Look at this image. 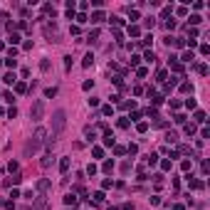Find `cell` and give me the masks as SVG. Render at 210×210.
Here are the masks:
<instances>
[{
  "instance_id": "7",
  "label": "cell",
  "mask_w": 210,
  "mask_h": 210,
  "mask_svg": "<svg viewBox=\"0 0 210 210\" xmlns=\"http://www.w3.org/2000/svg\"><path fill=\"white\" fill-rule=\"evenodd\" d=\"M3 82H7V84H15V82H18V77H15V72H7L5 77H3Z\"/></svg>"
},
{
  "instance_id": "23",
  "label": "cell",
  "mask_w": 210,
  "mask_h": 210,
  "mask_svg": "<svg viewBox=\"0 0 210 210\" xmlns=\"http://www.w3.org/2000/svg\"><path fill=\"white\" fill-rule=\"evenodd\" d=\"M180 92H193V86L188 84V82H183V84H180Z\"/></svg>"
},
{
  "instance_id": "9",
  "label": "cell",
  "mask_w": 210,
  "mask_h": 210,
  "mask_svg": "<svg viewBox=\"0 0 210 210\" xmlns=\"http://www.w3.org/2000/svg\"><path fill=\"white\" fill-rule=\"evenodd\" d=\"M59 171H62V173L69 171V158H62V161H59Z\"/></svg>"
},
{
  "instance_id": "39",
  "label": "cell",
  "mask_w": 210,
  "mask_h": 210,
  "mask_svg": "<svg viewBox=\"0 0 210 210\" xmlns=\"http://www.w3.org/2000/svg\"><path fill=\"white\" fill-rule=\"evenodd\" d=\"M161 168L163 171H171V161H161Z\"/></svg>"
},
{
  "instance_id": "33",
  "label": "cell",
  "mask_w": 210,
  "mask_h": 210,
  "mask_svg": "<svg viewBox=\"0 0 210 210\" xmlns=\"http://www.w3.org/2000/svg\"><path fill=\"white\" fill-rule=\"evenodd\" d=\"M86 173H89V176H94V173H97V166H94V163H89V166H86Z\"/></svg>"
},
{
  "instance_id": "27",
  "label": "cell",
  "mask_w": 210,
  "mask_h": 210,
  "mask_svg": "<svg viewBox=\"0 0 210 210\" xmlns=\"http://www.w3.org/2000/svg\"><path fill=\"white\" fill-rule=\"evenodd\" d=\"M42 10H45V12H47V15H52V18H55V7H52V5H45V7H42Z\"/></svg>"
},
{
  "instance_id": "24",
  "label": "cell",
  "mask_w": 210,
  "mask_h": 210,
  "mask_svg": "<svg viewBox=\"0 0 210 210\" xmlns=\"http://www.w3.org/2000/svg\"><path fill=\"white\" fill-rule=\"evenodd\" d=\"M55 94H57V89H55V86H49L47 92H45V97H49V99H52V97H55Z\"/></svg>"
},
{
  "instance_id": "36",
  "label": "cell",
  "mask_w": 210,
  "mask_h": 210,
  "mask_svg": "<svg viewBox=\"0 0 210 210\" xmlns=\"http://www.w3.org/2000/svg\"><path fill=\"white\" fill-rule=\"evenodd\" d=\"M200 20H203V18H200V15H190V25H198V22H200Z\"/></svg>"
},
{
  "instance_id": "11",
  "label": "cell",
  "mask_w": 210,
  "mask_h": 210,
  "mask_svg": "<svg viewBox=\"0 0 210 210\" xmlns=\"http://www.w3.org/2000/svg\"><path fill=\"white\" fill-rule=\"evenodd\" d=\"M45 136H47V131H45V129H37L35 131V138H40V141H45Z\"/></svg>"
},
{
  "instance_id": "37",
  "label": "cell",
  "mask_w": 210,
  "mask_h": 210,
  "mask_svg": "<svg viewBox=\"0 0 210 210\" xmlns=\"http://www.w3.org/2000/svg\"><path fill=\"white\" fill-rule=\"evenodd\" d=\"M185 106L188 109H195V99H185Z\"/></svg>"
},
{
  "instance_id": "44",
  "label": "cell",
  "mask_w": 210,
  "mask_h": 210,
  "mask_svg": "<svg viewBox=\"0 0 210 210\" xmlns=\"http://www.w3.org/2000/svg\"><path fill=\"white\" fill-rule=\"evenodd\" d=\"M0 62H3V59H0Z\"/></svg>"
},
{
  "instance_id": "42",
  "label": "cell",
  "mask_w": 210,
  "mask_h": 210,
  "mask_svg": "<svg viewBox=\"0 0 210 210\" xmlns=\"http://www.w3.org/2000/svg\"><path fill=\"white\" fill-rule=\"evenodd\" d=\"M173 210H185V208H183V205L178 203V205H173Z\"/></svg>"
},
{
  "instance_id": "38",
  "label": "cell",
  "mask_w": 210,
  "mask_h": 210,
  "mask_svg": "<svg viewBox=\"0 0 210 210\" xmlns=\"http://www.w3.org/2000/svg\"><path fill=\"white\" fill-rule=\"evenodd\" d=\"M129 126V119H119V129H126Z\"/></svg>"
},
{
  "instance_id": "34",
  "label": "cell",
  "mask_w": 210,
  "mask_h": 210,
  "mask_svg": "<svg viewBox=\"0 0 210 210\" xmlns=\"http://www.w3.org/2000/svg\"><path fill=\"white\" fill-rule=\"evenodd\" d=\"M143 59H146V62H153L156 55H153V52H146V55H143Z\"/></svg>"
},
{
  "instance_id": "14",
  "label": "cell",
  "mask_w": 210,
  "mask_h": 210,
  "mask_svg": "<svg viewBox=\"0 0 210 210\" xmlns=\"http://www.w3.org/2000/svg\"><path fill=\"white\" fill-rule=\"evenodd\" d=\"M101 20H104V12H94L92 15V22H101Z\"/></svg>"
},
{
  "instance_id": "32",
  "label": "cell",
  "mask_w": 210,
  "mask_h": 210,
  "mask_svg": "<svg viewBox=\"0 0 210 210\" xmlns=\"http://www.w3.org/2000/svg\"><path fill=\"white\" fill-rule=\"evenodd\" d=\"M129 153H131V156L138 153V146H136V143H129Z\"/></svg>"
},
{
  "instance_id": "41",
  "label": "cell",
  "mask_w": 210,
  "mask_h": 210,
  "mask_svg": "<svg viewBox=\"0 0 210 210\" xmlns=\"http://www.w3.org/2000/svg\"><path fill=\"white\" fill-rule=\"evenodd\" d=\"M176 27V20H166V30H173Z\"/></svg>"
},
{
  "instance_id": "8",
  "label": "cell",
  "mask_w": 210,
  "mask_h": 210,
  "mask_svg": "<svg viewBox=\"0 0 210 210\" xmlns=\"http://www.w3.org/2000/svg\"><path fill=\"white\" fill-rule=\"evenodd\" d=\"M166 141L168 143H176V141H178V134H176V131H168V134H166Z\"/></svg>"
},
{
  "instance_id": "25",
  "label": "cell",
  "mask_w": 210,
  "mask_h": 210,
  "mask_svg": "<svg viewBox=\"0 0 210 210\" xmlns=\"http://www.w3.org/2000/svg\"><path fill=\"white\" fill-rule=\"evenodd\" d=\"M7 116L15 119V116H18V109H15V106H10V109H7Z\"/></svg>"
},
{
  "instance_id": "5",
  "label": "cell",
  "mask_w": 210,
  "mask_h": 210,
  "mask_svg": "<svg viewBox=\"0 0 210 210\" xmlns=\"http://www.w3.org/2000/svg\"><path fill=\"white\" fill-rule=\"evenodd\" d=\"M37 190H40V195H45V193L49 190V180L42 178V180H37Z\"/></svg>"
},
{
  "instance_id": "19",
  "label": "cell",
  "mask_w": 210,
  "mask_h": 210,
  "mask_svg": "<svg viewBox=\"0 0 210 210\" xmlns=\"http://www.w3.org/2000/svg\"><path fill=\"white\" fill-rule=\"evenodd\" d=\"M190 188H195V190H200V188H203V180H190Z\"/></svg>"
},
{
  "instance_id": "13",
  "label": "cell",
  "mask_w": 210,
  "mask_h": 210,
  "mask_svg": "<svg viewBox=\"0 0 210 210\" xmlns=\"http://www.w3.org/2000/svg\"><path fill=\"white\" fill-rule=\"evenodd\" d=\"M94 203H104V193H101V190L94 193Z\"/></svg>"
},
{
  "instance_id": "16",
  "label": "cell",
  "mask_w": 210,
  "mask_h": 210,
  "mask_svg": "<svg viewBox=\"0 0 210 210\" xmlns=\"http://www.w3.org/2000/svg\"><path fill=\"white\" fill-rule=\"evenodd\" d=\"M195 121L198 124H205V114H203V111H195Z\"/></svg>"
},
{
  "instance_id": "31",
  "label": "cell",
  "mask_w": 210,
  "mask_h": 210,
  "mask_svg": "<svg viewBox=\"0 0 210 210\" xmlns=\"http://www.w3.org/2000/svg\"><path fill=\"white\" fill-rule=\"evenodd\" d=\"M136 129H138V131H141V134H143V131L148 129V124H146V121H138V126H136Z\"/></svg>"
},
{
  "instance_id": "6",
  "label": "cell",
  "mask_w": 210,
  "mask_h": 210,
  "mask_svg": "<svg viewBox=\"0 0 210 210\" xmlns=\"http://www.w3.org/2000/svg\"><path fill=\"white\" fill-rule=\"evenodd\" d=\"M64 205H72V208H77V205H79V200H77V198H74L72 193H69V195L64 198Z\"/></svg>"
},
{
  "instance_id": "1",
  "label": "cell",
  "mask_w": 210,
  "mask_h": 210,
  "mask_svg": "<svg viewBox=\"0 0 210 210\" xmlns=\"http://www.w3.org/2000/svg\"><path fill=\"white\" fill-rule=\"evenodd\" d=\"M64 124H67V114H64V109H57L55 114H52V141H49V146H52V143H55V138L62 134Z\"/></svg>"
},
{
  "instance_id": "4",
  "label": "cell",
  "mask_w": 210,
  "mask_h": 210,
  "mask_svg": "<svg viewBox=\"0 0 210 210\" xmlns=\"http://www.w3.org/2000/svg\"><path fill=\"white\" fill-rule=\"evenodd\" d=\"M45 35L52 37V42H59V32H57V22H47L45 25Z\"/></svg>"
},
{
  "instance_id": "26",
  "label": "cell",
  "mask_w": 210,
  "mask_h": 210,
  "mask_svg": "<svg viewBox=\"0 0 210 210\" xmlns=\"http://www.w3.org/2000/svg\"><path fill=\"white\" fill-rule=\"evenodd\" d=\"M148 163H151V166H156V163H158V156L151 153V156H148Z\"/></svg>"
},
{
  "instance_id": "15",
  "label": "cell",
  "mask_w": 210,
  "mask_h": 210,
  "mask_svg": "<svg viewBox=\"0 0 210 210\" xmlns=\"http://www.w3.org/2000/svg\"><path fill=\"white\" fill-rule=\"evenodd\" d=\"M5 64H7V67H15V64H18V59H15V57H5Z\"/></svg>"
},
{
  "instance_id": "12",
  "label": "cell",
  "mask_w": 210,
  "mask_h": 210,
  "mask_svg": "<svg viewBox=\"0 0 210 210\" xmlns=\"http://www.w3.org/2000/svg\"><path fill=\"white\" fill-rule=\"evenodd\" d=\"M104 146H114V134H106L104 136Z\"/></svg>"
},
{
  "instance_id": "22",
  "label": "cell",
  "mask_w": 210,
  "mask_h": 210,
  "mask_svg": "<svg viewBox=\"0 0 210 210\" xmlns=\"http://www.w3.org/2000/svg\"><path fill=\"white\" fill-rule=\"evenodd\" d=\"M173 121H176V124H185V116H183V114H176V116H173Z\"/></svg>"
},
{
  "instance_id": "17",
  "label": "cell",
  "mask_w": 210,
  "mask_h": 210,
  "mask_svg": "<svg viewBox=\"0 0 210 210\" xmlns=\"http://www.w3.org/2000/svg\"><path fill=\"white\" fill-rule=\"evenodd\" d=\"M185 134H188V136L195 134V124H188V126H185Z\"/></svg>"
},
{
  "instance_id": "28",
  "label": "cell",
  "mask_w": 210,
  "mask_h": 210,
  "mask_svg": "<svg viewBox=\"0 0 210 210\" xmlns=\"http://www.w3.org/2000/svg\"><path fill=\"white\" fill-rule=\"evenodd\" d=\"M10 42H12V45L20 42V35H18V32H12V35H10Z\"/></svg>"
},
{
  "instance_id": "3",
  "label": "cell",
  "mask_w": 210,
  "mask_h": 210,
  "mask_svg": "<svg viewBox=\"0 0 210 210\" xmlns=\"http://www.w3.org/2000/svg\"><path fill=\"white\" fill-rule=\"evenodd\" d=\"M40 146H42V141H40V138H35V136H32L30 141L25 143V156H32V153H37V151H40Z\"/></svg>"
},
{
  "instance_id": "20",
  "label": "cell",
  "mask_w": 210,
  "mask_h": 210,
  "mask_svg": "<svg viewBox=\"0 0 210 210\" xmlns=\"http://www.w3.org/2000/svg\"><path fill=\"white\" fill-rule=\"evenodd\" d=\"M97 37H99V30H92L89 32V42H97Z\"/></svg>"
},
{
  "instance_id": "35",
  "label": "cell",
  "mask_w": 210,
  "mask_h": 210,
  "mask_svg": "<svg viewBox=\"0 0 210 210\" xmlns=\"http://www.w3.org/2000/svg\"><path fill=\"white\" fill-rule=\"evenodd\" d=\"M49 163H52V156H45V158H42V168H47Z\"/></svg>"
},
{
  "instance_id": "30",
  "label": "cell",
  "mask_w": 210,
  "mask_h": 210,
  "mask_svg": "<svg viewBox=\"0 0 210 210\" xmlns=\"http://www.w3.org/2000/svg\"><path fill=\"white\" fill-rule=\"evenodd\" d=\"M15 89H18V92L22 94V92H25V82H15Z\"/></svg>"
},
{
  "instance_id": "10",
  "label": "cell",
  "mask_w": 210,
  "mask_h": 210,
  "mask_svg": "<svg viewBox=\"0 0 210 210\" xmlns=\"http://www.w3.org/2000/svg\"><path fill=\"white\" fill-rule=\"evenodd\" d=\"M101 171H104V173H111V171H114V161H106L104 166H101Z\"/></svg>"
},
{
  "instance_id": "40",
  "label": "cell",
  "mask_w": 210,
  "mask_h": 210,
  "mask_svg": "<svg viewBox=\"0 0 210 210\" xmlns=\"http://www.w3.org/2000/svg\"><path fill=\"white\" fill-rule=\"evenodd\" d=\"M198 72H200V74H208V64H198Z\"/></svg>"
},
{
  "instance_id": "18",
  "label": "cell",
  "mask_w": 210,
  "mask_h": 210,
  "mask_svg": "<svg viewBox=\"0 0 210 210\" xmlns=\"http://www.w3.org/2000/svg\"><path fill=\"white\" fill-rule=\"evenodd\" d=\"M92 153H94V158H101V156H104V148H99V146H97Z\"/></svg>"
},
{
  "instance_id": "2",
  "label": "cell",
  "mask_w": 210,
  "mask_h": 210,
  "mask_svg": "<svg viewBox=\"0 0 210 210\" xmlns=\"http://www.w3.org/2000/svg\"><path fill=\"white\" fill-rule=\"evenodd\" d=\"M30 116H32V121H42V116H45V101H42V99H37L35 104H32Z\"/></svg>"
},
{
  "instance_id": "29",
  "label": "cell",
  "mask_w": 210,
  "mask_h": 210,
  "mask_svg": "<svg viewBox=\"0 0 210 210\" xmlns=\"http://www.w3.org/2000/svg\"><path fill=\"white\" fill-rule=\"evenodd\" d=\"M92 62H94V57H92V55H86V57H84V62H82V64H84V67H89V64H92Z\"/></svg>"
},
{
  "instance_id": "21",
  "label": "cell",
  "mask_w": 210,
  "mask_h": 210,
  "mask_svg": "<svg viewBox=\"0 0 210 210\" xmlns=\"http://www.w3.org/2000/svg\"><path fill=\"white\" fill-rule=\"evenodd\" d=\"M183 62H193V52H183V57H180Z\"/></svg>"
},
{
  "instance_id": "43",
  "label": "cell",
  "mask_w": 210,
  "mask_h": 210,
  "mask_svg": "<svg viewBox=\"0 0 210 210\" xmlns=\"http://www.w3.org/2000/svg\"><path fill=\"white\" fill-rule=\"evenodd\" d=\"M20 210H32V208H27V205H22V208H20Z\"/></svg>"
}]
</instances>
